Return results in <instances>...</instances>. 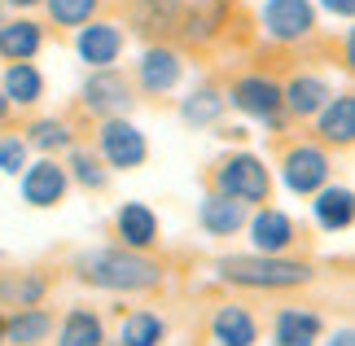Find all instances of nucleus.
Segmentation results:
<instances>
[{
  "mask_svg": "<svg viewBox=\"0 0 355 346\" xmlns=\"http://www.w3.org/2000/svg\"><path fill=\"white\" fill-rule=\"evenodd\" d=\"M71 272L92 289H105V294H149V289L162 285L158 263L136 250H123V245H101V250L75 254Z\"/></svg>",
  "mask_w": 355,
  "mask_h": 346,
  "instance_id": "nucleus-1",
  "label": "nucleus"
},
{
  "mask_svg": "<svg viewBox=\"0 0 355 346\" xmlns=\"http://www.w3.org/2000/svg\"><path fill=\"white\" fill-rule=\"evenodd\" d=\"M224 285L237 289H263V294H277V289H298L311 285V263L298 259H277V254H224L215 263Z\"/></svg>",
  "mask_w": 355,
  "mask_h": 346,
  "instance_id": "nucleus-2",
  "label": "nucleus"
},
{
  "mask_svg": "<svg viewBox=\"0 0 355 346\" xmlns=\"http://www.w3.org/2000/svg\"><path fill=\"white\" fill-rule=\"evenodd\" d=\"M211 184L220 198L228 202H241V206H250V202H268V193H272V175L263 167V158H254V154H228L215 162V171H211Z\"/></svg>",
  "mask_w": 355,
  "mask_h": 346,
  "instance_id": "nucleus-3",
  "label": "nucleus"
},
{
  "mask_svg": "<svg viewBox=\"0 0 355 346\" xmlns=\"http://www.w3.org/2000/svg\"><path fill=\"white\" fill-rule=\"evenodd\" d=\"M224 101H233L241 114L259 119V123H263V128H272V132H281V123H285L281 84H277V79H268V75H241V79H233V88H228Z\"/></svg>",
  "mask_w": 355,
  "mask_h": 346,
  "instance_id": "nucleus-4",
  "label": "nucleus"
},
{
  "mask_svg": "<svg viewBox=\"0 0 355 346\" xmlns=\"http://www.w3.org/2000/svg\"><path fill=\"white\" fill-rule=\"evenodd\" d=\"M97 149H101V162L114 171H136L145 167L149 158V145H145V132L128 119H101V132H97Z\"/></svg>",
  "mask_w": 355,
  "mask_h": 346,
  "instance_id": "nucleus-5",
  "label": "nucleus"
},
{
  "mask_svg": "<svg viewBox=\"0 0 355 346\" xmlns=\"http://www.w3.org/2000/svg\"><path fill=\"white\" fill-rule=\"evenodd\" d=\"M84 110L88 114H97V119H128V110H132V84H128V75H119L114 66L110 71H92L84 79Z\"/></svg>",
  "mask_w": 355,
  "mask_h": 346,
  "instance_id": "nucleus-6",
  "label": "nucleus"
},
{
  "mask_svg": "<svg viewBox=\"0 0 355 346\" xmlns=\"http://www.w3.org/2000/svg\"><path fill=\"white\" fill-rule=\"evenodd\" d=\"M263 35L277 40V44H294V40H307L311 26H316V9L311 0H263Z\"/></svg>",
  "mask_w": 355,
  "mask_h": 346,
  "instance_id": "nucleus-7",
  "label": "nucleus"
},
{
  "mask_svg": "<svg viewBox=\"0 0 355 346\" xmlns=\"http://www.w3.org/2000/svg\"><path fill=\"white\" fill-rule=\"evenodd\" d=\"M281 180L290 193H320L329 184V154L320 145H290L281 158Z\"/></svg>",
  "mask_w": 355,
  "mask_h": 346,
  "instance_id": "nucleus-8",
  "label": "nucleus"
},
{
  "mask_svg": "<svg viewBox=\"0 0 355 346\" xmlns=\"http://www.w3.org/2000/svg\"><path fill=\"white\" fill-rule=\"evenodd\" d=\"M66 189H71V175L58 158H40V162H26L22 171V202L35 206V211H49V206H58L66 198Z\"/></svg>",
  "mask_w": 355,
  "mask_h": 346,
  "instance_id": "nucleus-9",
  "label": "nucleus"
},
{
  "mask_svg": "<svg viewBox=\"0 0 355 346\" xmlns=\"http://www.w3.org/2000/svg\"><path fill=\"white\" fill-rule=\"evenodd\" d=\"M123 31L114 22H84L79 26V35H75V53L84 58L92 71H110V66L123 58Z\"/></svg>",
  "mask_w": 355,
  "mask_h": 346,
  "instance_id": "nucleus-10",
  "label": "nucleus"
},
{
  "mask_svg": "<svg viewBox=\"0 0 355 346\" xmlns=\"http://www.w3.org/2000/svg\"><path fill=\"white\" fill-rule=\"evenodd\" d=\"M250 241H254V254H277L285 259V250L298 241V224L277 206H263L254 219H250Z\"/></svg>",
  "mask_w": 355,
  "mask_h": 346,
  "instance_id": "nucleus-11",
  "label": "nucleus"
},
{
  "mask_svg": "<svg viewBox=\"0 0 355 346\" xmlns=\"http://www.w3.org/2000/svg\"><path fill=\"white\" fill-rule=\"evenodd\" d=\"M180 75H184V62H180V53L175 49H145L141 53V62H136V84H141L149 96H158V92H171L175 84H180Z\"/></svg>",
  "mask_w": 355,
  "mask_h": 346,
  "instance_id": "nucleus-12",
  "label": "nucleus"
},
{
  "mask_svg": "<svg viewBox=\"0 0 355 346\" xmlns=\"http://www.w3.org/2000/svg\"><path fill=\"white\" fill-rule=\"evenodd\" d=\"M316 132H320V141L334 145V149H347L355 141V96L351 92H334L329 101L320 105Z\"/></svg>",
  "mask_w": 355,
  "mask_h": 346,
  "instance_id": "nucleus-13",
  "label": "nucleus"
},
{
  "mask_svg": "<svg viewBox=\"0 0 355 346\" xmlns=\"http://www.w3.org/2000/svg\"><path fill=\"white\" fill-rule=\"evenodd\" d=\"M114 232L123 241V250H149V245L158 241V215L149 211L145 202H123L119 215H114Z\"/></svg>",
  "mask_w": 355,
  "mask_h": 346,
  "instance_id": "nucleus-14",
  "label": "nucleus"
},
{
  "mask_svg": "<svg viewBox=\"0 0 355 346\" xmlns=\"http://www.w3.org/2000/svg\"><path fill=\"white\" fill-rule=\"evenodd\" d=\"M184 40H211L215 26L224 22V0H175L167 9Z\"/></svg>",
  "mask_w": 355,
  "mask_h": 346,
  "instance_id": "nucleus-15",
  "label": "nucleus"
},
{
  "mask_svg": "<svg viewBox=\"0 0 355 346\" xmlns=\"http://www.w3.org/2000/svg\"><path fill=\"white\" fill-rule=\"evenodd\" d=\"M324 334V320L311 307H281L277 325H272V342L277 346H316Z\"/></svg>",
  "mask_w": 355,
  "mask_h": 346,
  "instance_id": "nucleus-16",
  "label": "nucleus"
},
{
  "mask_svg": "<svg viewBox=\"0 0 355 346\" xmlns=\"http://www.w3.org/2000/svg\"><path fill=\"white\" fill-rule=\"evenodd\" d=\"M211 342L215 346H254L259 342V320L245 307H237V302L215 307V315H211Z\"/></svg>",
  "mask_w": 355,
  "mask_h": 346,
  "instance_id": "nucleus-17",
  "label": "nucleus"
},
{
  "mask_svg": "<svg viewBox=\"0 0 355 346\" xmlns=\"http://www.w3.org/2000/svg\"><path fill=\"white\" fill-rule=\"evenodd\" d=\"M329 96L334 92L320 75H294L290 84L281 88V110L294 114V119H311V114H320V105L329 101Z\"/></svg>",
  "mask_w": 355,
  "mask_h": 346,
  "instance_id": "nucleus-18",
  "label": "nucleus"
},
{
  "mask_svg": "<svg viewBox=\"0 0 355 346\" xmlns=\"http://www.w3.org/2000/svg\"><path fill=\"white\" fill-rule=\"evenodd\" d=\"M311 211H316V224L324 232H347L351 228V219H355V198H351V189L343 184H324L316 193V202H311Z\"/></svg>",
  "mask_w": 355,
  "mask_h": 346,
  "instance_id": "nucleus-19",
  "label": "nucleus"
},
{
  "mask_svg": "<svg viewBox=\"0 0 355 346\" xmlns=\"http://www.w3.org/2000/svg\"><path fill=\"white\" fill-rule=\"evenodd\" d=\"M53 338V315L44 307H18L13 315H5V342L13 346H40Z\"/></svg>",
  "mask_w": 355,
  "mask_h": 346,
  "instance_id": "nucleus-20",
  "label": "nucleus"
},
{
  "mask_svg": "<svg viewBox=\"0 0 355 346\" xmlns=\"http://www.w3.org/2000/svg\"><path fill=\"white\" fill-rule=\"evenodd\" d=\"M198 224L207 228L211 237H233V232L245 224V206L220 198V193H207L202 206H198Z\"/></svg>",
  "mask_w": 355,
  "mask_h": 346,
  "instance_id": "nucleus-21",
  "label": "nucleus"
},
{
  "mask_svg": "<svg viewBox=\"0 0 355 346\" xmlns=\"http://www.w3.org/2000/svg\"><path fill=\"white\" fill-rule=\"evenodd\" d=\"M40 44H44V31L31 22V18H18V22H0V58L5 62H31Z\"/></svg>",
  "mask_w": 355,
  "mask_h": 346,
  "instance_id": "nucleus-22",
  "label": "nucleus"
},
{
  "mask_svg": "<svg viewBox=\"0 0 355 346\" xmlns=\"http://www.w3.org/2000/svg\"><path fill=\"white\" fill-rule=\"evenodd\" d=\"M167 342V320L158 311H132L123 315L119 334H114V346H162Z\"/></svg>",
  "mask_w": 355,
  "mask_h": 346,
  "instance_id": "nucleus-23",
  "label": "nucleus"
},
{
  "mask_svg": "<svg viewBox=\"0 0 355 346\" xmlns=\"http://www.w3.org/2000/svg\"><path fill=\"white\" fill-rule=\"evenodd\" d=\"M58 346H105V325L97 311L75 307L66 311V320L58 325Z\"/></svg>",
  "mask_w": 355,
  "mask_h": 346,
  "instance_id": "nucleus-24",
  "label": "nucleus"
},
{
  "mask_svg": "<svg viewBox=\"0 0 355 346\" xmlns=\"http://www.w3.org/2000/svg\"><path fill=\"white\" fill-rule=\"evenodd\" d=\"M0 96H5L9 105H35L40 96H44V75H40L31 62H9Z\"/></svg>",
  "mask_w": 355,
  "mask_h": 346,
  "instance_id": "nucleus-25",
  "label": "nucleus"
},
{
  "mask_svg": "<svg viewBox=\"0 0 355 346\" xmlns=\"http://www.w3.org/2000/svg\"><path fill=\"white\" fill-rule=\"evenodd\" d=\"M224 92L220 88H193L180 101V119L184 123H193V128H211V123H220V114H224Z\"/></svg>",
  "mask_w": 355,
  "mask_h": 346,
  "instance_id": "nucleus-26",
  "label": "nucleus"
},
{
  "mask_svg": "<svg viewBox=\"0 0 355 346\" xmlns=\"http://www.w3.org/2000/svg\"><path fill=\"white\" fill-rule=\"evenodd\" d=\"M66 175H71L75 184L92 189V193H101L105 184H110V171H105V162L92 154V149H79V145H71V162H66Z\"/></svg>",
  "mask_w": 355,
  "mask_h": 346,
  "instance_id": "nucleus-27",
  "label": "nucleus"
},
{
  "mask_svg": "<svg viewBox=\"0 0 355 346\" xmlns=\"http://www.w3.org/2000/svg\"><path fill=\"white\" fill-rule=\"evenodd\" d=\"M22 141H26V149H40L44 158H53L58 149H71V145H75V141H71V128H66L62 119H35L31 132H26Z\"/></svg>",
  "mask_w": 355,
  "mask_h": 346,
  "instance_id": "nucleus-28",
  "label": "nucleus"
},
{
  "mask_svg": "<svg viewBox=\"0 0 355 346\" xmlns=\"http://www.w3.org/2000/svg\"><path fill=\"white\" fill-rule=\"evenodd\" d=\"M0 298L18 302V307H40V302H44V276H40V272L9 276V281L0 285Z\"/></svg>",
  "mask_w": 355,
  "mask_h": 346,
  "instance_id": "nucleus-29",
  "label": "nucleus"
},
{
  "mask_svg": "<svg viewBox=\"0 0 355 346\" xmlns=\"http://www.w3.org/2000/svg\"><path fill=\"white\" fill-rule=\"evenodd\" d=\"M44 5H49V18L58 26H84L101 9V0H44Z\"/></svg>",
  "mask_w": 355,
  "mask_h": 346,
  "instance_id": "nucleus-30",
  "label": "nucleus"
},
{
  "mask_svg": "<svg viewBox=\"0 0 355 346\" xmlns=\"http://www.w3.org/2000/svg\"><path fill=\"white\" fill-rule=\"evenodd\" d=\"M0 171L22 175L26 171V141L22 136H0Z\"/></svg>",
  "mask_w": 355,
  "mask_h": 346,
  "instance_id": "nucleus-31",
  "label": "nucleus"
},
{
  "mask_svg": "<svg viewBox=\"0 0 355 346\" xmlns=\"http://www.w3.org/2000/svg\"><path fill=\"white\" fill-rule=\"evenodd\" d=\"M320 5L329 13H338V18H351V13H355V0H320Z\"/></svg>",
  "mask_w": 355,
  "mask_h": 346,
  "instance_id": "nucleus-32",
  "label": "nucleus"
},
{
  "mask_svg": "<svg viewBox=\"0 0 355 346\" xmlns=\"http://www.w3.org/2000/svg\"><path fill=\"white\" fill-rule=\"evenodd\" d=\"M324 346H355V334H351V329H338V334L324 342Z\"/></svg>",
  "mask_w": 355,
  "mask_h": 346,
  "instance_id": "nucleus-33",
  "label": "nucleus"
},
{
  "mask_svg": "<svg viewBox=\"0 0 355 346\" xmlns=\"http://www.w3.org/2000/svg\"><path fill=\"white\" fill-rule=\"evenodd\" d=\"M145 5H149V9H162V13H167V9L175 5V0H145Z\"/></svg>",
  "mask_w": 355,
  "mask_h": 346,
  "instance_id": "nucleus-34",
  "label": "nucleus"
},
{
  "mask_svg": "<svg viewBox=\"0 0 355 346\" xmlns=\"http://www.w3.org/2000/svg\"><path fill=\"white\" fill-rule=\"evenodd\" d=\"M13 9H31V5H40V0H9Z\"/></svg>",
  "mask_w": 355,
  "mask_h": 346,
  "instance_id": "nucleus-35",
  "label": "nucleus"
},
{
  "mask_svg": "<svg viewBox=\"0 0 355 346\" xmlns=\"http://www.w3.org/2000/svg\"><path fill=\"white\" fill-rule=\"evenodd\" d=\"M5 114H9V101H5V96H0V123H5Z\"/></svg>",
  "mask_w": 355,
  "mask_h": 346,
  "instance_id": "nucleus-36",
  "label": "nucleus"
},
{
  "mask_svg": "<svg viewBox=\"0 0 355 346\" xmlns=\"http://www.w3.org/2000/svg\"><path fill=\"white\" fill-rule=\"evenodd\" d=\"M0 346H5V311H0Z\"/></svg>",
  "mask_w": 355,
  "mask_h": 346,
  "instance_id": "nucleus-37",
  "label": "nucleus"
},
{
  "mask_svg": "<svg viewBox=\"0 0 355 346\" xmlns=\"http://www.w3.org/2000/svg\"><path fill=\"white\" fill-rule=\"evenodd\" d=\"M0 22H5V9H0Z\"/></svg>",
  "mask_w": 355,
  "mask_h": 346,
  "instance_id": "nucleus-38",
  "label": "nucleus"
}]
</instances>
